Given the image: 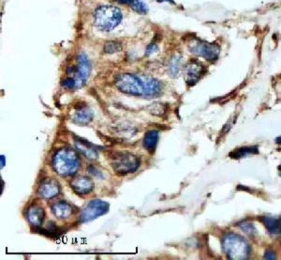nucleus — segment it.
<instances>
[{"label": "nucleus", "mask_w": 281, "mask_h": 260, "mask_svg": "<svg viewBox=\"0 0 281 260\" xmlns=\"http://www.w3.org/2000/svg\"><path fill=\"white\" fill-rule=\"evenodd\" d=\"M182 56L180 54H175L172 56L170 65H169V72L171 74V77L176 78L180 73L181 66H182Z\"/></svg>", "instance_id": "obj_20"}, {"label": "nucleus", "mask_w": 281, "mask_h": 260, "mask_svg": "<svg viewBox=\"0 0 281 260\" xmlns=\"http://www.w3.org/2000/svg\"><path fill=\"white\" fill-rule=\"evenodd\" d=\"M131 6L138 14H146L148 13L147 5L142 0H133Z\"/></svg>", "instance_id": "obj_23"}, {"label": "nucleus", "mask_w": 281, "mask_h": 260, "mask_svg": "<svg viewBox=\"0 0 281 260\" xmlns=\"http://www.w3.org/2000/svg\"><path fill=\"white\" fill-rule=\"evenodd\" d=\"M91 72V63L87 57V55L81 53L78 55L77 67H76L75 80L76 88H81L83 86L89 78Z\"/></svg>", "instance_id": "obj_9"}, {"label": "nucleus", "mask_w": 281, "mask_h": 260, "mask_svg": "<svg viewBox=\"0 0 281 260\" xmlns=\"http://www.w3.org/2000/svg\"><path fill=\"white\" fill-rule=\"evenodd\" d=\"M61 192V185L55 178H45L41 181L38 187V194L41 198L51 200L57 197Z\"/></svg>", "instance_id": "obj_10"}, {"label": "nucleus", "mask_w": 281, "mask_h": 260, "mask_svg": "<svg viewBox=\"0 0 281 260\" xmlns=\"http://www.w3.org/2000/svg\"><path fill=\"white\" fill-rule=\"evenodd\" d=\"M110 205L108 202L102 200H90L89 202L83 207L79 214V222L80 223H87L94 220L98 217L109 211Z\"/></svg>", "instance_id": "obj_7"}, {"label": "nucleus", "mask_w": 281, "mask_h": 260, "mask_svg": "<svg viewBox=\"0 0 281 260\" xmlns=\"http://www.w3.org/2000/svg\"><path fill=\"white\" fill-rule=\"evenodd\" d=\"M147 110L149 113L155 115V116H162L163 114L166 113V107L161 103L152 104L147 107Z\"/></svg>", "instance_id": "obj_22"}, {"label": "nucleus", "mask_w": 281, "mask_h": 260, "mask_svg": "<svg viewBox=\"0 0 281 260\" xmlns=\"http://www.w3.org/2000/svg\"><path fill=\"white\" fill-rule=\"evenodd\" d=\"M93 117L94 112L89 107H87L86 105H79L73 110V113L71 115V120L77 125L84 126L89 124L93 120Z\"/></svg>", "instance_id": "obj_11"}, {"label": "nucleus", "mask_w": 281, "mask_h": 260, "mask_svg": "<svg viewBox=\"0 0 281 260\" xmlns=\"http://www.w3.org/2000/svg\"><path fill=\"white\" fill-rule=\"evenodd\" d=\"M188 47L192 54L207 61H216L220 56V45L216 43H210L200 39H192L189 41Z\"/></svg>", "instance_id": "obj_6"}, {"label": "nucleus", "mask_w": 281, "mask_h": 260, "mask_svg": "<svg viewBox=\"0 0 281 260\" xmlns=\"http://www.w3.org/2000/svg\"><path fill=\"white\" fill-rule=\"evenodd\" d=\"M111 166L118 174L135 173L140 167V160L135 155L127 151H115L109 156Z\"/></svg>", "instance_id": "obj_4"}, {"label": "nucleus", "mask_w": 281, "mask_h": 260, "mask_svg": "<svg viewBox=\"0 0 281 260\" xmlns=\"http://www.w3.org/2000/svg\"><path fill=\"white\" fill-rule=\"evenodd\" d=\"M279 141H281V136H279V137H278V138H277V139H276V142H277V143H278V142H279ZM281 143V142H280Z\"/></svg>", "instance_id": "obj_30"}, {"label": "nucleus", "mask_w": 281, "mask_h": 260, "mask_svg": "<svg viewBox=\"0 0 281 260\" xmlns=\"http://www.w3.org/2000/svg\"><path fill=\"white\" fill-rule=\"evenodd\" d=\"M264 259H276V255L274 253V251L272 250H267L264 254Z\"/></svg>", "instance_id": "obj_28"}, {"label": "nucleus", "mask_w": 281, "mask_h": 260, "mask_svg": "<svg viewBox=\"0 0 281 260\" xmlns=\"http://www.w3.org/2000/svg\"><path fill=\"white\" fill-rule=\"evenodd\" d=\"M45 215L46 213L44 208L38 203H35L28 207L26 217L32 227H40L43 223Z\"/></svg>", "instance_id": "obj_14"}, {"label": "nucleus", "mask_w": 281, "mask_h": 260, "mask_svg": "<svg viewBox=\"0 0 281 260\" xmlns=\"http://www.w3.org/2000/svg\"><path fill=\"white\" fill-rule=\"evenodd\" d=\"M261 223L266 227L268 232L271 234L281 233V217L276 216H262L261 218Z\"/></svg>", "instance_id": "obj_17"}, {"label": "nucleus", "mask_w": 281, "mask_h": 260, "mask_svg": "<svg viewBox=\"0 0 281 260\" xmlns=\"http://www.w3.org/2000/svg\"><path fill=\"white\" fill-rule=\"evenodd\" d=\"M158 139H159V133L156 130H151L148 131L144 135L143 145L144 147L149 151L150 153L155 152L156 147L158 145Z\"/></svg>", "instance_id": "obj_18"}, {"label": "nucleus", "mask_w": 281, "mask_h": 260, "mask_svg": "<svg viewBox=\"0 0 281 260\" xmlns=\"http://www.w3.org/2000/svg\"><path fill=\"white\" fill-rule=\"evenodd\" d=\"M52 166L60 176H72L81 167V159L77 151L71 147H61L53 156Z\"/></svg>", "instance_id": "obj_1"}, {"label": "nucleus", "mask_w": 281, "mask_h": 260, "mask_svg": "<svg viewBox=\"0 0 281 260\" xmlns=\"http://www.w3.org/2000/svg\"><path fill=\"white\" fill-rule=\"evenodd\" d=\"M62 87H64L67 90H75L76 88L75 80L73 78L67 77L66 79L62 80Z\"/></svg>", "instance_id": "obj_25"}, {"label": "nucleus", "mask_w": 281, "mask_h": 260, "mask_svg": "<svg viewBox=\"0 0 281 260\" xmlns=\"http://www.w3.org/2000/svg\"><path fill=\"white\" fill-rule=\"evenodd\" d=\"M240 227L241 230L243 232L249 235V236H253L257 233V229L252 223H247V222H243L238 225Z\"/></svg>", "instance_id": "obj_24"}, {"label": "nucleus", "mask_w": 281, "mask_h": 260, "mask_svg": "<svg viewBox=\"0 0 281 260\" xmlns=\"http://www.w3.org/2000/svg\"><path fill=\"white\" fill-rule=\"evenodd\" d=\"M221 245L223 252L230 259H247L251 251L247 240L237 234H226L222 238Z\"/></svg>", "instance_id": "obj_2"}, {"label": "nucleus", "mask_w": 281, "mask_h": 260, "mask_svg": "<svg viewBox=\"0 0 281 260\" xmlns=\"http://www.w3.org/2000/svg\"><path fill=\"white\" fill-rule=\"evenodd\" d=\"M51 211L59 220H67L74 213V207L66 200H58L51 206Z\"/></svg>", "instance_id": "obj_13"}, {"label": "nucleus", "mask_w": 281, "mask_h": 260, "mask_svg": "<svg viewBox=\"0 0 281 260\" xmlns=\"http://www.w3.org/2000/svg\"><path fill=\"white\" fill-rule=\"evenodd\" d=\"M123 15L117 7L104 5L97 8L94 12V25L103 32H109L120 24Z\"/></svg>", "instance_id": "obj_3"}, {"label": "nucleus", "mask_w": 281, "mask_h": 260, "mask_svg": "<svg viewBox=\"0 0 281 260\" xmlns=\"http://www.w3.org/2000/svg\"><path fill=\"white\" fill-rule=\"evenodd\" d=\"M115 1H117V2L120 3V4L130 5V6H131V4H132V2H133V0H115Z\"/></svg>", "instance_id": "obj_29"}, {"label": "nucleus", "mask_w": 281, "mask_h": 260, "mask_svg": "<svg viewBox=\"0 0 281 260\" xmlns=\"http://www.w3.org/2000/svg\"><path fill=\"white\" fill-rule=\"evenodd\" d=\"M158 51V45L155 44V43H151V44L147 46L146 50H145V55L146 56H150L152 54H156Z\"/></svg>", "instance_id": "obj_26"}, {"label": "nucleus", "mask_w": 281, "mask_h": 260, "mask_svg": "<svg viewBox=\"0 0 281 260\" xmlns=\"http://www.w3.org/2000/svg\"><path fill=\"white\" fill-rule=\"evenodd\" d=\"M75 147L77 150L80 151L83 156H85V158H87L88 160H95L99 157V153L94 146L82 138L76 137Z\"/></svg>", "instance_id": "obj_15"}, {"label": "nucleus", "mask_w": 281, "mask_h": 260, "mask_svg": "<svg viewBox=\"0 0 281 260\" xmlns=\"http://www.w3.org/2000/svg\"><path fill=\"white\" fill-rule=\"evenodd\" d=\"M71 189L77 195H87L94 189V182L87 176H78L69 183Z\"/></svg>", "instance_id": "obj_12"}, {"label": "nucleus", "mask_w": 281, "mask_h": 260, "mask_svg": "<svg viewBox=\"0 0 281 260\" xmlns=\"http://www.w3.org/2000/svg\"><path fill=\"white\" fill-rule=\"evenodd\" d=\"M259 153V149L257 147H240L230 154V157L233 159H241L246 158L248 155Z\"/></svg>", "instance_id": "obj_19"}, {"label": "nucleus", "mask_w": 281, "mask_h": 260, "mask_svg": "<svg viewBox=\"0 0 281 260\" xmlns=\"http://www.w3.org/2000/svg\"><path fill=\"white\" fill-rule=\"evenodd\" d=\"M104 53L108 54H117L122 50V43L119 41H108L104 44Z\"/></svg>", "instance_id": "obj_21"}, {"label": "nucleus", "mask_w": 281, "mask_h": 260, "mask_svg": "<svg viewBox=\"0 0 281 260\" xmlns=\"http://www.w3.org/2000/svg\"><path fill=\"white\" fill-rule=\"evenodd\" d=\"M87 171L90 174L94 175L95 177H103V173L100 172L99 170H97L96 167L93 166V165H90L88 168H87Z\"/></svg>", "instance_id": "obj_27"}, {"label": "nucleus", "mask_w": 281, "mask_h": 260, "mask_svg": "<svg viewBox=\"0 0 281 260\" xmlns=\"http://www.w3.org/2000/svg\"><path fill=\"white\" fill-rule=\"evenodd\" d=\"M206 74V67L199 61L192 59L185 65L184 70L185 83L190 86H193L198 83Z\"/></svg>", "instance_id": "obj_8"}, {"label": "nucleus", "mask_w": 281, "mask_h": 260, "mask_svg": "<svg viewBox=\"0 0 281 260\" xmlns=\"http://www.w3.org/2000/svg\"><path fill=\"white\" fill-rule=\"evenodd\" d=\"M144 81V97H156L161 94L162 84L159 80L152 78H143Z\"/></svg>", "instance_id": "obj_16"}, {"label": "nucleus", "mask_w": 281, "mask_h": 260, "mask_svg": "<svg viewBox=\"0 0 281 260\" xmlns=\"http://www.w3.org/2000/svg\"><path fill=\"white\" fill-rule=\"evenodd\" d=\"M116 86L123 94L133 96H143L144 81L134 74L126 73L119 75L116 80Z\"/></svg>", "instance_id": "obj_5"}]
</instances>
